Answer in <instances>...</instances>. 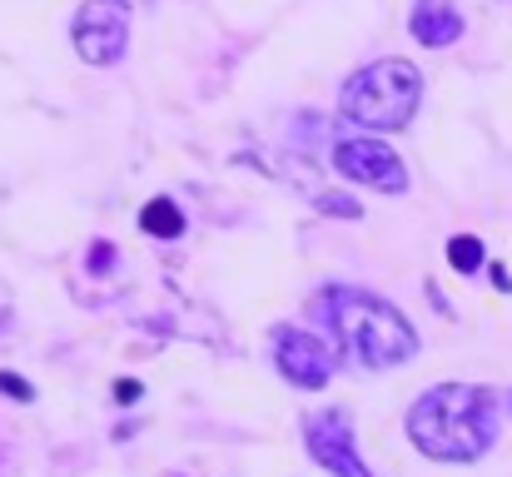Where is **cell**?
Returning a JSON list of instances; mask_svg holds the SVG:
<instances>
[{
	"mask_svg": "<svg viewBox=\"0 0 512 477\" xmlns=\"http://www.w3.org/2000/svg\"><path fill=\"white\" fill-rule=\"evenodd\" d=\"M503 403L483 383H438L408 408V438L423 458L478 463L498 443Z\"/></svg>",
	"mask_w": 512,
	"mask_h": 477,
	"instance_id": "6da1fadb",
	"label": "cell"
},
{
	"mask_svg": "<svg viewBox=\"0 0 512 477\" xmlns=\"http://www.w3.org/2000/svg\"><path fill=\"white\" fill-rule=\"evenodd\" d=\"M309 314L334 333L339 353L348 363H358V368H398V363H408V358L418 353L413 323L398 314L388 299H378V294H368V289L329 284V289L309 304Z\"/></svg>",
	"mask_w": 512,
	"mask_h": 477,
	"instance_id": "7a4b0ae2",
	"label": "cell"
},
{
	"mask_svg": "<svg viewBox=\"0 0 512 477\" xmlns=\"http://www.w3.org/2000/svg\"><path fill=\"white\" fill-rule=\"evenodd\" d=\"M423 100V70L408 60H378L358 75H348L339 95L343 120L368 125V130H408Z\"/></svg>",
	"mask_w": 512,
	"mask_h": 477,
	"instance_id": "3957f363",
	"label": "cell"
},
{
	"mask_svg": "<svg viewBox=\"0 0 512 477\" xmlns=\"http://www.w3.org/2000/svg\"><path fill=\"white\" fill-rule=\"evenodd\" d=\"M70 35H75L80 60H90V65H120L125 50H130V5H120V0H85L75 10Z\"/></svg>",
	"mask_w": 512,
	"mask_h": 477,
	"instance_id": "277c9868",
	"label": "cell"
},
{
	"mask_svg": "<svg viewBox=\"0 0 512 477\" xmlns=\"http://www.w3.org/2000/svg\"><path fill=\"white\" fill-rule=\"evenodd\" d=\"M334 169L353 184H368V189H383V194H403L408 189V164L398 159V150H388L383 140L373 135H353L339 140L334 150Z\"/></svg>",
	"mask_w": 512,
	"mask_h": 477,
	"instance_id": "5b68a950",
	"label": "cell"
},
{
	"mask_svg": "<svg viewBox=\"0 0 512 477\" xmlns=\"http://www.w3.org/2000/svg\"><path fill=\"white\" fill-rule=\"evenodd\" d=\"M274 363L299 388H324L334 378V348L309 328H279L274 333Z\"/></svg>",
	"mask_w": 512,
	"mask_h": 477,
	"instance_id": "8992f818",
	"label": "cell"
},
{
	"mask_svg": "<svg viewBox=\"0 0 512 477\" xmlns=\"http://www.w3.org/2000/svg\"><path fill=\"white\" fill-rule=\"evenodd\" d=\"M304 443L334 477H373V468H363V458L353 448V433H348L343 413H309L304 418Z\"/></svg>",
	"mask_w": 512,
	"mask_h": 477,
	"instance_id": "52a82bcc",
	"label": "cell"
},
{
	"mask_svg": "<svg viewBox=\"0 0 512 477\" xmlns=\"http://www.w3.org/2000/svg\"><path fill=\"white\" fill-rule=\"evenodd\" d=\"M408 30H413L418 45L448 50V45H458V35H463V15H458L453 0H418L413 15H408Z\"/></svg>",
	"mask_w": 512,
	"mask_h": 477,
	"instance_id": "ba28073f",
	"label": "cell"
},
{
	"mask_svg": "<svg viewBox=\"0 0 512 477\" xmlns=\"http://www.w3.org/2000/svg\"><path fill=\"white\" fill-rule=\"evenodd\" d=\"M140 224H145L150 239H179L184 234V214H179L174 199H150L145 214H140Z\"/></svg>",
	"mask_w": 512,
	"mask_h": 477,
	"instance_id": "9c48e42d",
	"label": "cell"
},
{
	"mask_svg": "<svg viewBox=\"0 0 512 477\" xmlns=\"http://www.w3.org/2000/svg\"><path fill=\"white\" fill-rule=\"evenodd\" d=\"M448 264H453L458 274H478V269H483V239H473V234L448 239Z\"/></svg>",
	"mask_w": 512,
	"mask_h": 477,
	"instance_id": "30bf717a",
	"label": "cell"
},
{
	"mask_svg": "<svg viewBox=\"0 0 512 477\" xmlns=\"http://www.w3.org/2000/svg\"><path fill=\"white\" fill-rule=\"evenodd\" d=\"M319 209H324V214H343V219H358V204H353L348 194H324Z\"/></svg>",
	"mask_w": 512,
	"mask_h": 477,
	"instance_id": "8fae6325",
	"label": "cell"
},
{
	"mask_svg": "<svg viewBox=\"0 0 512 477\" xmlns=\"http://www.w3.org/2000/svg\"><path fill=\"white\" fill-rule=\"evenodd\" d=\"M503 408H508V413H512V393H508V403H503Z\"/></svg>",
	"mask_w": 512,
	"mask_h": 477,
	"instance_id": "7c38bea8",
	"label": "cell"
}]
</instances>
